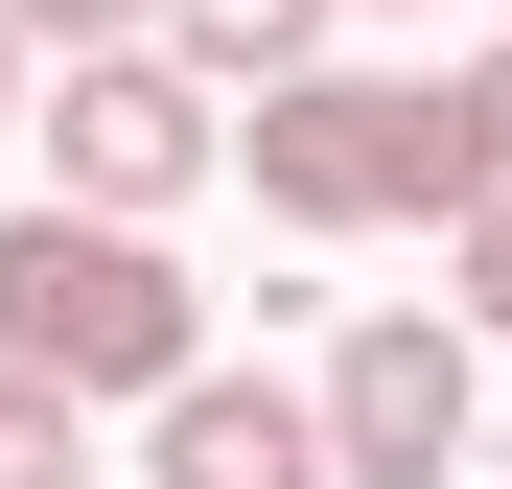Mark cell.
Listing matches in <instances>:
<instances>
[{
  "mask_svg": "<svg viewBox=\"0 0 512 489\" xmlns=\"http://www.w3.org/2000/svg\"><path fill=\"white\" fill-rule=\"evenodd\" d=\"M0 187H24V24H0Z\"/></svg>",
  "mask_w": 512,
  "mask_h": 489,
  "instance_id": "cell-11",
  "label": "cell"
},
{
  "mask_svg": "<svg viewBox=\"0 0 512 489\" xmlns=\"http://www.w3.org/2000/svg\"><path fill=\"white\" fill-rule=\"evenodd\" d=\"M24 140H47V210L163 233V210L233 163V94H210V70H163V47H70V70H24Z\"/></svg>",
  "mask_w": 512,
  "mask_h": 489,
  "instance_id": "cell-2",
  "label": "cell"
},
{
  "mask_svg": "<svg viewBox=\"0 0 512 489\" xmlns=\"http://www.w3.org/2000/svg\"><path fill=\"white\" fill-rule=\"evenodd\" d=\"M0 373H47V396H94V420H117V396H187V373H210V303H187L163 233L0 187Z\"/></svg>",
  "mask_w": 512,
  "mask_h": 489,
  "instance_id": "cell-1",
  "label": "cell"
},
{
  "mask_svg": "<svg viewBox=\"0 0 512 489\" xmlns=\"http://www.w3.org/2000/svg\"><path fill=\"white\" fill-rule=\"evenodd\" d=\"M233 163L280 233H396L419 210V70H280V94H233Z\"/></svg>",
  "mask_w": 512,
  "mask_h": 489,
  "instance_id": "cell-4",
  "label": "cell"
},
{
  "mask_svg": "<svg viewBox=\"0 0 512 489\" xmlns=\"http://www.w3.org/2000/svg\"><path fill=\"white\" fill-rule=\"evenodd\" d=\"M140 489H326V420H303V373H187V396H140Z\"/></svg>",
  "mask_w": 512,
  "mask_h": 489,
  "instance_id": "cell-5",
  "label": "cell"
},
{
  "mask_svg": "<svg viewBox=\"0 0 512 489\" xmlns=\"http://www.w3.org/2000/svg\"><path fill=\"white\" fill-rule=\"evenodd\" d=\"M489 187H512V24L419 94V210H489Z\"/></svg>",
  "mask_w": 512,
  "mask_h": 489,
  "instance_id": "cell-7",
  "label": "cell"
},
{
  "mask_svg": "<svg viewBox=\"0 0 512 489\" xmlns=\"http://www.w3.org/2000/svg\"><path fill=\"white\" fill-rule=\"evenodd\" d=\"M373 24H419V0H373Z\"/></svg>",
  "mask_w": 512,
  "mask_h": 489,
  "instance_id": "cell-12",
  "label": "cell"
},
{
  "mask_svg": "<svg viewBox=\"0 0 512 489\" xmlns=\"http://www.w3.org/2000/svg\"><path fill=\"white\" fill-rule=\"evenodd\" d=\"M303 420H326V489H466L489 443V350L443 303H350L326 326V373H303Z\"/></svg>",
  "mask_w": 512,
  "mask_h": 489,
  "instance_id": "cell-3",
  "label": "cell"
},
{
  "mask_svg": "<svg viewBox=\"0 0 512 489\" xmlns=\"http://www.w3.org/2000/svg\"><path fill=\"white\" fill-rule=\"evenodd\" d=\"M443 326H466V350H512V187L443 210Z\"/></svg>",
  "mask_w": 512,
  "mask_h": 489,
  "instance_id": "cell-9",
  "label": "cell"
},
{
  "mask_svg": "<svg viewBox=\"0 0 512 489\" xmlns=\"http://www.w3.org/2000/svg\"><path fill=\"white\" fill-rule=\"evenodd\" d=\"M0 489H94V396H47V373H0Z\"/></svg>",
  "mask_w": 512,
  "mask_h": 489,
  "instance_id": "cell-8",
  "label": "cell"
},
{
  "mask_svg": "<svg viewBox=\"0 0 512 489\" xmlns=\"http://www.w3.org/2000/svg\"><path fill=\"white\" fill-rule=\"evenodd\" d=\"M24 24V70H70V47H163V0H0Z\"/></svg>",
  "mask_w": 512,
  "mask_h": 489,
  "instance_id": "cell-10",
  "label": "cell"
},
{
  "mask_svg": "<svg viewBox=\"0 0 512 489\" xmlns=\"http://www.w3.org/2000/svg\"><path fill=\"white\" fill-rule=\"evenodd\" d=\"M326 24H350V0H163V70H210V94H280V70H326Z\"/></svg>",
  "mask_w": 512,
  "mask_h": 489,
  "instance_id": "cell-6",
  "label": "cell"
}]
</instances>
